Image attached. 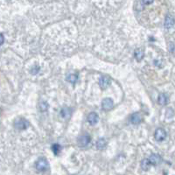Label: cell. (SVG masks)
Wrapping results in <instances>:
<instances>
[{"label":"cell","instance_id":"obj_2","mask_svg":"<svg viewBox=\"0 0 175 175\" xmlns=\"http://www.w3.org/2000/svg\"><path fill=\"white\" fill-rule=\"evenodd\" d=\"M35 166H36V169L40 172H45L48 169L49 167V165H48V162L46 161V159H40L36 164H35Z\"/></svg>","mask_w":175,"mask_h":175},{"label":"cell","instance_id":"obj_15","mask_svg":"<svg viewBox=\"0 0 175 175\" xmlns=\"http://www.w3.org/2000/svg\"><path fill=\"white\" fill-rule=\"evenodd\" d=\"M151 165L152 164H151L149 159H143L142 162H141V167H142L143 170L146 171V170L149 169V167L151 166Z\"/></svg>","mask_w":175,"mask_h":175},{"label":"cell","instance_id":"obj_5","mask_svg":"<svg viewBox=\"0 0 175 175\" xmlns=\"http://www.w3.org/2000/svg\"><path fill=\"white\" fill-rule=\"evenodd\" d=\"M90 141H91V138H90L88 135L85 134V135L82 136V137L79 138L78 144H79V145H80L81 147H84V146H87L88 144L90 143Z\"/></svg>","mask_w":175,"mask_h":175},{"label":"cell","instance_id":"obj_1","mask_svg":"<svg viewBox=\"0 0 175 175\" xmlns=\"http://www.w3.org/2000/svg\"><path fill=\"white\" fill-rule=\"evenodd\" d=\"M14 126L18 130H25L28 127V122L23 117H19L14 122Z\"/></svg>","mask_w":175,"mask_h":175},{"label":"cell","instance_id":"obj_17","mask_svg":"<svg viewBox=\"0 0 175 175\" xmlns=\"http://www.w3.org/2000/svg\"><path fill=\"white\" fill-rule=\"evenodd\" d=\"M52 149H53V152L55 153V155H58L60 152H61V146H60V144H55L53 145V147H52Z\"/></svg>","mask_w":175,"mask_h":175},{"label":"cell","instance_id":"obj_11","mask_svg":"<svg viewBox=\"0 0 175 175\" xmlns=\"http://www.w3.org/2000/svg\"><path fill=\"white\" fill-rule=\"evenodd\" d=\"M149 160H150L151 164L156 165H158L160 162V157H159L158 154H153V155H151V157L149 158Z\"/></svg>","mask_w":175,"mask_h":175},{"label":"cell","instance_id":"obj_18","mask_svg":"<svg viewBox=\"0 0 175 175\" xmlns=\"http://www.w3.org/2000/svg\"><path fill=\"white\" fill-rule=\"evenodd\" d=\"M48 108V104L46 103V102H42V103H40V109L42 111H46V109Z\"/></svg>","mask_w":175,"mask_h":175},{"label":"cell","instance_id":"obj_12","mask_svg":"<svg viewBox=\"0 0 175 175\" xmlns=\"http://www.w3.org/2000/svg\"><path fill=\"white\" fill-rule=\"evenodd\" d=\"M106 145H107V141H106L105 138H99L98 140H97V142H96V147H97V149H99V150L104 149Z\"/></svg>","mask_w":175,"mask_h":175},{"label":"cell","instance_id":"obj_6","mask_svg":"<svg viewBox=\"0 0 175 175\" xmlns=\"http://www.w3.org/2000/svg\"><path fill=\"white\" fill-rule=\"evenodd\" d=\"M113 101L110 98H105L102 102V107L104 110H109L113 107Z\"/></svg>","mask_w":175,"mask_h":175},{"label":"cell","instance_id":"obj_16","mask_svg":"<svg viewBox=\"0 0 175 175\" xmlns=\"http://www.w3.org/2000/svg\"><path fill=\"white\" fill-rule=\"evenodd\" d=\"M77 80H78V76H77V75H75V74H70L67 76V81L69 82L70 83H73V84H75Z\"/></svg>","mask_w":175,"mask_h":175},{"label":"cell","instance_id":"obj_19","mask_svg":"<svg viewBox=\"0 0 175 175\" xmlns=\"http://www.w3.org/2000/svg\"><path fill=\"white\" fill-rule=\"evenodd\" d=\"M40 71V67H38V66H36L35 67H33V68H32V70H31V73L33 74V75H36L38 72Z\"/></svg>","mask_w":175,"mask_h":175},{"label":"cell","instance_id":"obj_8","mask_svg":"<svg viewBox=\"0 0 175 175\" xmlns=\"http://www.w3.org/2000/svg\"><path fill=\"white\" fill-rule=\"evenodd\" d=\"M175 24V19L171 16V15H168L166 18H165V27L167 28V29H170L172 28Z\"/></svg>","mask_w":175,"mask_h":175},{"label":"cell","instance_id":"obj_4","mask_svg":"<svg viewBox=\"0 0 175 175\" xmlns=\"http://www.w3.org/2000/svg\"><path fill=\"white\" fill-rule=\"evenodd\" d=\"M111 83V80L109 76H102L99 79V86L102 89H105L109 87Z\"/></svg>","mask_w":175,"mask_h":175},{"label":"cell","instance_id":"obj_13","mask_svg":"<svg viewBox=\"0 0 175 175\" xmlns=\"http://www.w3.org/2000/svg\"><path fill=\"white\" fill-rule=\"evenodd\" d=\"M158 102H159V103L161 104V105H165V104L168 102V96H167L165 94H160V95L159 96Z\"/></svg>","mask_w":175,"mask_h":175},{"label":"cell","instance_id":"obj_7","mask_svg":"<svg viewBox=\"0 0 175 175\" xmlns=\"http://www.w3.org/2000/svg\"><path fill=\"white\" fill-rule=\"evenodd\" d=\"M88 122L91 125H95L98 122V115L96 113H95V112H91L88 116Z\"/></svg>","mask_w":175,"mask_h":175},{"label":"cell","instance_id":"obj_20","mask_svg":"<svg viewBox=\"0 0 175 175\" xmlns=\"http://www.w3.org/2000/svg\"><path fill=\"white\" fill-rule=\"evenodd\" d=\"M0 37H1V45H2L4 43V35H3V33L0 34Z\"/></svg>","mask_w":175,"mask_h":175},{"label":"cell","instance_id":"obj_10","mask_svg":"<svg viewBox=\"0 0 175 175\" xmlns=\"http://www.w3.org/2000/svg\"><path fill=\"white\" fill-rule=\"evenodd\" d=\"M134 55H135L136 60L138 61H140L143 58H144V50H143L142 48H138V49L135 50Z\"/></svg>","mask_w":175,"mask_h":175},{"label":"cell","instance_id":"obj_3","mask_svg":"<svg viewBox=\"0 0 175 175\" xmlns=\"http://www.w3.org/2000/svg\"><path fill=\"white\" fill-rule=\"evenodd\" d=\"M154 138L157 141H163L166 138V131L163 128H159L155 131Z\"/></svg>","mask_w":175,"mask_h":175},{"label":"cell","instance_id":"obj_14","mask_svg":"<svg viewBox=\"0 0 175 175\" xmlns=\"http://www.w3.org/2000/svg\"><path fill=\"white\" fill-rule=\"evenodd\" d=\"M61 116L65 118V119H67L68 117H70L71 116V109L69 108H63L61 109Z\"/></svg>","mask_w":175,"mask_h":175},{"label":"cell","instance_id":"obj_9","mask_svg":"<svg viewBox=\"0 0 175 175\" xmlns=\"http://www.w3.org/2000/svg\"><path fill=\"white\" fill-rule=\"evenodd\" d=\"M131 121L133 124L140 123L142 122V116H141V114L138 113V112H136V113L132 114V116H131Z\"/></svg>","mask_w":175,"mask_h":175}]
</instances>
